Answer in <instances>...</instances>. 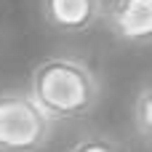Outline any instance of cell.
I'll use <instances>...</instances> for the list:
<instances>
[{
  "instance_id": "1",
  "label": "cell",
  "mask_w": 152,
  "mask_h": 152,
  "mask_svg": "<svg viewBox=\"0 0 152 152\" xmlns=\"http://www.w3.org/2000/svg\"><path fill=\"white\" fill-rule=\"evenodd\" d=\"M29 96L48 115V120H80L96 110L102 83L86 61L59 53L43 59L32 69Z\"/></svg>"
},
{
  "instance_id": "2",
  "label": "cell",
  "mask_w": 152,
  "mask_h": 152,
  "mask_svg": "<svg viewBox=\"0 0 152 152\" xmlns=\"http://www.w3.org/2000/svg\"><path fill=\"white\" fill-rule=\"evenodd\" d=\"M53 131V120L35 104L29 91H0V152H40Z\"/></svg>"
},
{
  "instance_id": "3",
  "label": "cell",
  "mask_w": 152,
  "mask_h": 152,
  "mask_svg": "<svg viewBox=\"0 0 152 152\" xmlns=\"http://www.w3.org/2000/svg\"><path fill=\"white\" fill-rule=\"evenodd\" d=\"M102 19L115 40L126 45H152V0H110Z\"/></svg>"
},
{
  "instance_id": "4",
  "label": "cell",
  "mask_w": 152,
  "mask_h": 152,
  "mask_svg": "<svg viewBox=\"0 0 152 152\" xmlns=\"http://www.w3.org/2000/svg\"><path fill=\"white\" fill-rule=\"evenodd\" d=\"M43 21L59 35H83L104 16V0H40Z\"/></svg>"
},
{
  "instance_id": "5",
  "label": "cell",
  "mask_w": 152,
  "mask_h": 152,
  "mask_svg": "<svg viewBox=\"0 0 152 152\" xmlns=\"http://www.w3.org/2000/svg\"><path fill=\"white\" fill-rule=\"evenodd\" d=\"M134 126L136 134L152 144V83H147L134 102Z\"/></svg>"
},
{
  "instance_id": "6",
  "label": "cell",
  "mask_w": 152,
  "mask_h": 152,
  "mask_svg": "<svg viewBox=\"0 0 152 152\" xmlns=\"http://www.w3.org/2000/svg\"><path fill=\"white\" fill-rule=\"evenodd\" d=\"M67 152H126V150L120 147L118 139H112L107 134H86V136H80Z\"/></svg>"
}]
</instances>
